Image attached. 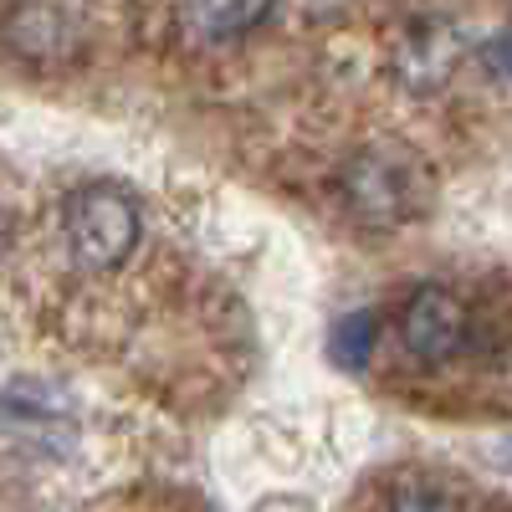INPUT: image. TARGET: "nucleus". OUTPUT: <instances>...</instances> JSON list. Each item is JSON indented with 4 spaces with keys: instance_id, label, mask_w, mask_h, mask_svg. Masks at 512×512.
Returning <instances> with one entry per match:
<instances>
[{
    "instance_id": "obj_1",
    "label": "nucleus",
    "mask_w": 512,
    "mask_h": 512,
    "mask_svg": "<svg viewBox=\"0 0 512 512\" xmlns=\"http://www.w3.org/2000/svg\"><path fill=\"white\" fill-rule=\"evenodd\" d=\"M338 195L364 226H405L425 210V169L390 144H374L338 169Z\"/></svg>"
},
{
    "instance_id": "obj_2",
    "label": "nucleus",
    "mask_w": 512,
    "mask_h": 512,
    "mask_svg": "<svg viewBox=\"0 0 512 512\" xmlns=\"http://www.w3.org/2000/svg\"><path fill=\"white\" fill-rule=\"evenodd\" d=\"M67 246L77 267L113 272L139 246V205L118 185H82L67 200Z\"/></svg>"
},
{
    "instance_id": "obj_3",
    "label": "nucleus",
    "mask_w": 512,
    "mask_h": 512,
    "mask_svg": "<svg viewBox=\"0 0 512 512\" xmlns=\"http://www.w3.org/2000/svg\"><path fill=\"white\" fill-rule=\"evenodd\" d=\"M400 338L405 349L425 364H446L466 349V338H472V313L466 303L451 292V287H415L400 308Z\"/></svg>"
},
{
    "instance_id": "obj_4",
    "label": "nucleus",
    "mask_w": 512,
    "mask_h": 512,
    "mask_svg": "<svg viewBox=\"0 0 512 512\" xmlns=\"http://www.w3.org/2000/svg\"><path fill=\"white\" fill-rule=\"evenodd\" d=\"M456 62H461V31L451 21H436V16L415 21L395 47V67L405 77V88H415V93L441 88V82L456 72Z\"/></svg>"
},
{
    "instance_id": "obj_5",
    "label": "nucleus",
    "mask_w": 512,
    "mask_h": 512,
    "mask_svg": "<svg viewBox=\"0 0 512 512\" xmlns=\"http://www.w3.org/2000/svg\"><path fill=\"white\" fill-rule=\"evenodd\" d=\"M267 16H272L267 6H185L180 11V26L195 41H236L251 26H262Z\"/></svg>"
},
{
    "instance_id": "obj_6",
    "label": "nucleus",
    "mask_w": 512,
    "mask_h": 512,
    "mask_svg": "<svg viewBox=\"0 0 512 512\" xmlns=\"http://www.w3.org/2000/svg\"><path fill=\"white\" fill-rule=\"evenodd\" d=\"M374 333H379V318H374V313H349V318H338L333 333H328V359H333L338 369L359 374V369L369 364V354H374Z\"/></svg>"
},
{
    "instance_id": "obj_7",
    "label": "nucleus",
    "mask_w": 512,
    "mask_h": 512,
    "mask_svg": "<svg viewBox=\"0 0 512 512\" xmlns=\"http://www.w3.org/2000/svg\"><path fill=\"white\" fill-rule=\"evenodd\" d=\"M72 16L67 11H21L11 16V41L21 52H52L62 41H72Z\"/></svg>"
},
{
    "instance_id": "obj_8",
    "label": "nucleus",
    "mask_w": 512,
    "mask_h": 512,
    "mask_svg": "<svg viewBox=\"0 0 512 512\" xmlns=\"http://www.w3.org/2000/svg\"><path fill=\"white\" fill-rule=\"evenodd\" d=\"M390 512H456V507H451V497H441L436 487H405V492L390 502Z\"/></svg>"
},
{
    "instance_id": "obj_9",
    "label": "nucleus",
    "mask_w": 512,
    "mask_h": 512,
    "mask_svg": "<svg viewBox=\"0 0 512 512\" xmlns=\"http://www.w3.org/2000/svg\"><path fill=\"white\" fill-rule=\"evenodd\" d=\"M487 67H492L497 77H512V31L487 41Z\"/></svg>"
},
{
    "instance_id": "obj_10",
    "label": "nucleus",
    "mask_w": 512,
    "mask_h": 512,
    "mask_svg": "<svg viewBox=\"0 0 512 512\" xmlns=\"http://www.w3.org/2000/svg\"><path fill=\"white\" fill-rule=\"evenodd\" d=\"M502 461H507V472H512V441H507V446H502Z\"/></svg>"
}]
</instances>
